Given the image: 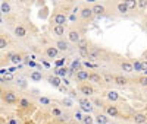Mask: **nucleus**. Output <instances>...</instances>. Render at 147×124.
I'll use <instances>...</instances> for the list:
<instances>
[{"mask_svg": "<svg viewBox=\"0 0 147 124\" xmlns=\"http://www.w3.org/2000/svg\"><path fill=\"white\" fill-rule=\"evenodd\" d=\"M3 101H5L6 104H15V102H16V95H15V92H12V91L3 92Z\"/></svg>", "mask_w": 147, "mask_h": 124, "instance_id": "obj_1", "label": "nucleus"}, {"mask_svg": "<svg viewBox=\"0 0 147 124\" xmlns=\"http://www.w3.org/2000/svg\"><path fill=\"white\" fill-rule=\"evenodd\" d=\"M80 104H81V108H82L84 111H87V113H91V111H93V105L87 101V99H81Z\"/></svg>", "mask_w": 147, "mask_h": 124, "instance_id": "obj_2", "label": "nucleus"}, {"mask_svg": "<svg viewBox=\"0 0 147 124\" xmlns=\"http://www.w3.org/2000/svg\"><path fill=\"white\" fill-rule=\"evenodd\" d=\"M80 54L82 57H88V47L85 45V41H81V47H80Z\"/></svg>", "mask_w": 147, "mask_h": 124, "instance_id": "obj_3", "label": "nucleus"}, {"mask_svg": "<svg viewBox=\"0 0 147 124\" xmlns=\"http://www.w3.org/2000/svg\"><path fill=\"white\" fill-rule=\"evenodd\" d=\"M91 16H93V10H91V9L87 7V9H82V10H81V18H82V19H90Z\"/></svg>", "mask_w": 147, "mask_h": 124, "instance_id": "obj_4", "label": "nucleus"}, {"mask_svg": "<svg viewBox=\"0 0 147 124\" xmlns=\"http://www.w3.org/2000/svg\"><path fill=\"white\" fill-rule=\"evenodd\" d=\"M65 22H66V16H65V15L59 13V15L55 16V23H57V25H63Z\"/></svg>", "mask_w": 147, "mask_h": 124, "instance_id": "obj_5", "label": "nucleus"}, {"mask_svg": "<svg viewBox=\"0 0 147 124\" xmlns=\"http://www.w3.org/2000/svg\"><path fill=\"white\" fill-rule=\"evenodd\" d=\"M15 35H16V36H21V38H22V36L27 35V29L24 28V27H16V28H15Z\"/></svg>", "mask_w": 147, "mask_h": 124, "instance_id": "obj_6", "label": "nucleus"}, {"mask_svg": "<svg viewBox=\"0 0 147 124\" xmlns=\"http://www.w3.org/2000/svg\"><path fill=\"white\" fill-rule=\"evenodd\" d=\"M134 121L138 123V124H143V123L147 121V117L144 114H136V115H134Z\"/></svg>", "mask_w": 147, "mask_h": 124, "instance_id": "obj_7", "label": "nucleus"}, {"mask_svg": "<svg viewBox=\"0 0 147 124\" xmlns=\"http://www.w3.org/2000/svg\"><path fill=\"white\" fill-rule=\"evenodd\" d=\"M91 10H93V13H96V15H102L103 12H105V7L102 5H96Z\"/></svg>", "mask_w": 147, "mask_h": 124, "instance_id": "obj_8", "label": "nucleus"}, {"mask_svg": "<svg viewBox=\"0 0 147 124\" xmlns=\"http://www.w3.org/2000/svg\"><path fill=\"white\" fill-rule=\"evenodd\" d=\"M77 78H78V80H85V79H88V73L85 70H80L77 73Z\"/></svg>", "mask_w": 147, "mask_h": 124, "instance_id": "obj_9", "label": "nucleus"}, {"mask_svg": "<svg viewBox=\"0 0 147 124\" xmlns=\"http://www.w3.org/2000/svg\"><path fill=\"white\" fill-rule=\"evenodd\" d=\"M125 6L128 9H136L137 7V0H125Z\"/></svg>", "mask_w": 147, "mask_h": 124, "instance_id": "obj_10", "label": "nucleus"}, {"mask_svg": "<svg viewBox=\"0 0 147 124\" xmlns=\"http://www.w3.org/2000/svg\"><path fill=\"white\" fill-rule=\"evenodd\" d=\"M69 40H71L72 42H77V41L80 40V35H78V32H75V31L69 32Z\"/></svg>", "mask_w": 147, "mask_h": 124, "instance_id": "obj_11", "label": "nucleus"}, {"mask_svg": "<svg viewBox=\"0 0 147 124\" xmlns=\"http://www.w3.org/2000/svg\"><path fill=\"white\" fill-rule=\"evenodd\" d=\"M88 79L91 80V82H102V78L99 76V74H96V73H91V74H88Z\"/></svg>", "mask_w": 147, "mask_h": 124, "instance_id": "obj_12", "label": "nucleus"}, {"mask_svg": "<svg viewBox=\"0 0 147 124\" xmlns=\"http://www.w3.org/2000/svg\"><path fill=\"white\" fill-rule=\"evenodd\" d=\"M46 53H47L49 57H52V58H53V57L57 56V48H47V51H46Z\"/></svg>", "mask_w": 147, "mask_h": 124, "instance_id": "obj_13", "label": "nucleus"}, {"mask_svg": "<svg viewBox=\"0 0 147 124\" xmlns=\"http://www.w3.org/2000/svg\"><path fill=\"white\" fill-rule=\"evenodd\" d=\"M106 111H107V114L112 115V117H116V115H118V109H116L115 107H107Z\"/></svg>", "mask_w": 147, "mask_h": 124, "instance_id": "obj_14", "label": "nucleus"}, {"mask_svg": "<svg viewBox=\"0 0 147 124\" xmlns=\"http://www.w3.org/2000/svg\"><path fill=\"white\" fill-rule=\"evenodd\" d=\"M56 47H57V50H62V51H65V50H68V44H66L65 41H57Z\"/></svg>", "mask_w": 147, "mask_h": 124, "instance_id": "obj_15", "label": "nucleus"}, {"mask_svg": "<svg viewBox=\"0 0 147 124\" xmlns=\"http://www.w3.org/2000/svg\"><path fill=\"white\" fill-rule=\"evenodd\" d=\"M65 29H63V25H56L55 27V34L56 35H63Z\"/></svg>", "mask_w": 147, "mask_h": 124, "instance_id": "obj_16", "label": "nucleus"}, {"mask_svg": "<svg viewBox=\"0 0 147 124\" xmlns=\"http://www.w3.org/2000/svg\"><path fill=\"white\" fill-rule=\"evenodd\" d=\"M113 80H115V83H118V85H121V86H124V85L127 83V79L122 78V76H116Z\"/></svg>", "mask_w": 147, "mask_h": 124, "instance_id": "obj_17", "label": "nucleus"}, {"mask_svg": "<svg viewBox=\"0 0 147 124\" xmlns=\"http://www.w3.org/2000/svg\"><path fill=\"white\" fill-rule=\"evenodd\" d=\"M96 121L99 123V124H107V117L106 115H97V118H96Z\"/></svg>", "mask_w": 147, "mask_h": 124, "instance_id": "obj_18", "label": "nucleus"}, {"mask_svg": "<svg viewBox=\"0 0 147 124\" xmlns=\"http://www.w3.org/2000/svg\"><path fill=\"white\" fill-rule=\"evenodd\" d=\"M81 92H82L84 95H91V93H93V88H90V86H82Z\"/></svg>", "mask_w": 147, "mask_h": 124, "instance_id": "obj_19", "label": "nucleus"}, {"mask_svg": "<svg viewBox=\"0 0 147 124\" xmlns=\"http://www.w3.org/2000/svg\"><path fill=\"white\" fill-rule=\"evenodd\" d=\"M107 96H109V99H110V101H116V99L119 98L118 92H115V91H110V92L107 93Z\"/></svg>", "mask_w": 147, "mask_h": 124, "instance_id": "obj_20", "label": "nucleus"}, {"mask_svg": "<svg viewBox=\"0 0 147 124\" xmlns=\"http://www.w3.org/2000/svg\"><path fill=\"white\" fill-rule=\"evenodd\" d=\"M49 82H50V85H53V86H59V85H60L59 78H53V76L49 78Z\"/></svg>", "mask_w": 147, "mask_h": 124, "instance_id": "obj_21", "label": "nucleus"}, {"mask_svg": "<svg viewBox=\"0 0 147 124\" xmlns=\"http://www.w3.org/2000/svg\"><path fill=\"white\" fill-rule=\"evenodd\" d=\"M122 70H125V72H132V64L131 63H122Z\"/></svg>", "mask_w": 147, "mask_h": 124, "instance_id": "obj_22", "label": "nucleus"}, {"mask_svg": "<svg viewBox=\"0 0 147 124\" xmlns=\"http://www.w3.org/2000/svg\"><path fill=\"white\" fill-rule=\"evenodd\" d=\"M41 78H43V76H41L40 72H34V73L31 74V79H32V80H41Z\"/></svg>", "mask_w": 147, "mask_h": 124, "instance_id": "obj_23", "label": "nucleus"}, {"mask_svg": "<svg viewBox=\"0 0 147 124\" xmlns=\"http://www.w3.org/2000/svg\"><path fill=\"white\" fill-rule=\"evenodd\" d=\"M132 70H136V72H141L143 70V66H141L140 61H136V63L132 64Z\"/></svg>", "mask_w": 147, "mask_h": 124, "instance_id": "obj_24", "label": "nucleus"}, {"mask_svg": "<svg viewBox=\"0 0 147 124\" xmlns=\"http://www.w3.org/2000/svg\"><path fill=\"white\" fill-rule=\"evenodd\" d=\"M118 10L121 12V13H125V12H128V7L125 6V3H119L118 5Z\"/></svg>", "mask_w": 147, "mask_h": 124, "instance_id": "obj_25", "label": "nucleus"}, {"mask_svg": "<svg viewBox=\"0 0 147 124\" xmlns=\"http://www.w3.org/2000/svg\"><path fill=\"white\" fill-rule=\"evenodd\" d=\"M10 58H12V61H13V63H18V61H21L22 57H21L19 54H18V56H16V54H10Z\"/></svg>", "mask_w": 147, "mask_h": 124, "instance_id": "obj_26", "label": "nucleus"}, {"mask_svg": "<svg viewBox=\"0 0 147 124\" xmlns=\"http://www.w3.org/2000/svg\"><path fill=\"white\" fill-rule=\"evenodd\" d=\"M6 45H7L6 38H3V36H0V50H2V48H6Z\"/></svg>", "mask_w": 147, "mask_h": 124, "instance_id": "obj_27", "label": "nucleus"}, {"mask_svg": "<svg viewBox=\"0 0 147 124\" xmlns=\"http://www.w3.org/2000/svg\"><path fill=\"white\" fill-rule=\"evenodd\" d=\"M82 123H84V124H93V118L88 117V115H87V117H82Z\"/></svg>", "mask_w": 147, "mask_h": 124, "instance_id": "obj_28", "label": "nucleus"}, {"mask_svg": "<svg viewBox=\"0 0 147 124\" xmlns=\"http://www.w3.org/2000/svg\"><path fill=\"white\" fill-rule=\"evenodd\" d=\"M9 10H10V6H9L7 3H3V5H2V12H6V13H7Z\"/></svg>", "mask_w": 147, "mask_h": 124, "instance_id": "obj_29", "label": "nucleus"}, {"mask_svg": "<svg viewBox=\"0 0 147 124\" xmlns=\"http://www.w3.org/2000/svg\"><path fill=\"white\" fill-rule=\"evenodd\" d=\"M66 72H68L66 69H57V72H56V73L59 74V76H65V74H66Z\"/></svg>", "mask_w": 147, "mask_h": 124, "instance_id": "obj_30", "label": "nucleus"}, {"mask_svg": "<svg viewBox=\"0 0 147 124\" xmlns=\"http://www.w3.org/2000/svg\"><path fill=\"white\" fill-rule=\"evenodd\" d=\"M140 83H141V85H144V86H147V76L140 78Z\"/></svg>", "mask_w": 147, "mask_h": 124, "instance_id": "obj_31", "label": "nucleus"}, {"mask_svg": "<svg viewBox=\"0 0 147 124\" xmlns=\"http://www.w3.org/2000/svg\"><path fill=\"white\" fill-rule=\"evenodd\" d=\"M30 104H28V101H27V99H22V101H21V107L22 108H27Z\"/></svg>", "mask_w": 147, "mask_h": 124, "instance_id": "obj_32", "label": "nucleus"}, {"mask_svg": "<svg viewBox=\"0 0 147 124\" xmlns=\"http://www.w3.org/2000/svg\"><path fill=\"white\" fill-rule=\"evenodd\" d=\"M105 80H106L107 83H110V82H112V78H110L109 74H105Z\"/></svg>", "mask_w": 147, "mask_h": 124, "instance_id": "obj_33", "label": "nucleus"}, {"mask_svg": "<svg viewBox=\"0 0 147 124\" xmlns=\"http://www.w3.org/2000/svg\"><path fill=\"white\" fill-rule=\"evenodd\" d=\"M146 3L147 0H140V7H146Z\"/></svg>", "mask_w": 147, "mask_h": 124, "instance_id": "obj_34", "label": "nucleus"}, {"mask_svg": "<svg viewBox=\"0 0 147 124\" xmlns=\"http://www.w3.org/2000/svg\"><path fill=\"white\" fill-rule=\"evenodd\" d=\"M75 67H77V69L80 67V63H78V61H74V63H72V69H75Z\"/></svg>", "mask_w": 147, "mask_h": 124, "instance_id": "obj_35", "label": "nucleus"}, {"mask_svg": "<svg viewBox=\"0 0 147 124\" xmlns=\"http://www.w3.org/2000/svg\"><path fill=\"white\" fill-rule=\"evenodd\" d=\"M53 115H60V111H59L57 108H55V109H53Z\"/></svg>", "mask_w": 147, "mask_h": 124, "instance_id": "obj_36", "label": "nucleus"}, {"mask_svg": "<svg viewBox=\"0 0 147 124\" xmlns=\"http://www.w3.org/2000/svg\"><path fill=\"white\" fill-rule=\"evenodd\" d=\"M40 101H41L43 104H49V99H47V98H41V99H40Z\"/></svg>", "mask_w": 147, "mask_h": 124, "instance_id": "obj_37", "label": "nucleus"}, {"mask_svg": "<svg viewBox=\"0 0 147 124\" xmlns=\"http://www.w3.org/2000/svg\"><path fill=\"white\" fill-rule=\"evenodd\" d=\"M75 118H77V120H82V115H81L80 113H77V114H75Z\"/></svg>", "mask_w": 147, "mask_h": 124, "instance_id": "obj_38", "label": "nucleus"}, {"mask_svg": "<svg viewBox=\"0 0 147 124\" xmlns=\"http://www.w3.org/2000/svg\"><path fill=\"white\" fill-rule=\"evenodd\" d=\"M141 66H143V70H147V61H144V63H141Z\"/></svg>", "mask_w": 147, "mask_h": 124, "instance_id": "obj_39", "label": "nucleus"}, {"mask_svg": "<svg viewBox=\"0 0 147 124\" xmlns=\"http://www.w3.org/2000/svg\"><path fill=\"white\" fill-rule=\"evenodd\" d=\"M96 104L99 105V107H102V101H99V99H96Z\"/></svg>", "mask_w": 147, "mask_h": 124, "instance_id": "obj_40", "label": "nucleus"}, {"mask_svg": "<svg viewBox=\"0 0 147 124\" xmlns=\"http://www.w3.org/2000/svg\"><path fill=\"white\" fill-rule=\"evenodd\" d=\"M65 104H66V107H71V101H68V99L65 101Z\"/></svg>", "mask_w": 147, "mask_h": 124, "instance_id": "obj_41", "label": "nucleus"}, {"mask_svg": "<svg viewBox=\"0 0 147 124\" xmlns=\"http://www.w3.org/2000/svg\"><path fill=\"white\" fill-rule=\"evenodd\" d=\"M3 93V91H2V88H0V95H2Z\"/></svg>", "mask_w": 147, "mask_h": 124, "instance_id": "obj_42", "label": "nucleus"}, {"mask_svg": "<svg viewBox=\"0 0 147 124\" xmlns=\"http://www.w3.org/2000/svg\"><path fill=\"white\" fill-rule=\"evenodd\" d=\"M21 2H22V0H21Z\"/></svg>", "mask_w": 147, "mask_h": 124, "instance_id": "obj_43", "label": "nucleus"}]
</instances>
